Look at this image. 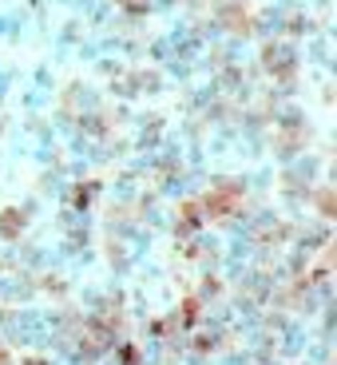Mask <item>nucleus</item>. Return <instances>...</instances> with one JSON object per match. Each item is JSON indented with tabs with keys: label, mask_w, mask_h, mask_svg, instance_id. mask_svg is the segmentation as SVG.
Wrapping results in <instances>:
<instances>
[{
	"label": "nucleus",
	"mask_w": 337,
	"mask_h": 365,
	"mask_svg": "<svg viewBox=\"0 0 337 365\" xmlns=\"http://www.w3.org/2000/svg\"><path fill=\"white\" fill-rule=\"evenodd\" d=\"M123 4H128L131 12H143V4H147V0H123Z\"/></svg>",
	"instance_id": "obj_1"
},
{
	"label": "nucleus",
	"mask_w": 337,
	"mask_h": 365,
	"mask_svg": "<svg viewBox=\"0 0 337 365\" xmlns=\"http://www.w3.org/2000/svg\"><path fill=\"white\" fill-rule=\"evenodd\" d=\"M28 365H44V361H28Z\"/></svg>",
	"instance_id": "obj_2"
}]
</instances>
